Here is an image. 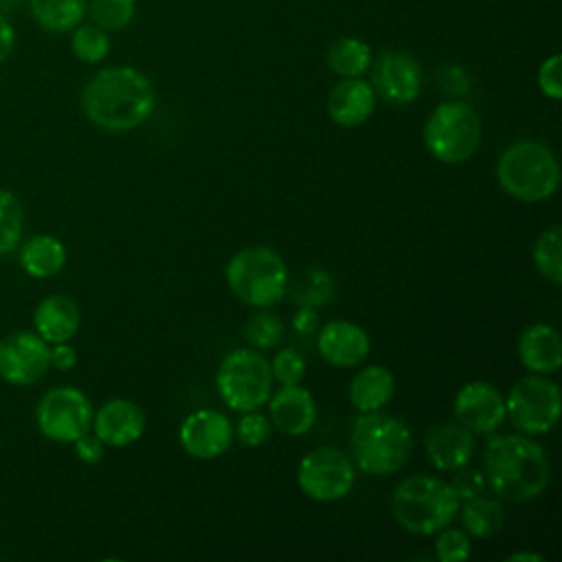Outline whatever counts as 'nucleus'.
<instances>
[{
	"instance_id": "nucleus-1",
	"label": "nucleus",
	"mask_w": 562,
	"mask_h": 562,
	"mask_svg": "<svg viewBox=\"0 0 562 562\" xmlns=\"http://www.w3.org/2000/svg\"><path fill=\"white\" fill-rule=\"evenodd\" d=\"M81 110L92 125L105 132H130L154 114L156 90L143 70L110 66L86 81Z\"/></svg>"
},
{
	"instance_id": "nucleus-2",
	"label": "nucleus",
	"mask_w": 562,
	"mask_h": 562,
	"mask_svg": "<svg viewBox=\"0 0 562 562\" xmlns=\"http://www.w3.org/2000/svg\"><path fill=\"white\" fill-rule=\"evenodd\" d=\"M483 465L492 492L509 503L538 498L551 476L544 448L522 435H490Z\"/></svg>"
},
{
	"instance_id": "nucleus-3",
	"label": "nucleus",
	"mask_w": 562,
	"mask_h": 562,
	"mask_svg": "<svg viewBox=\"0 0 562 562\" xmlns=\"http://www.w3.org/2000/svg\"><path fill=\"white\" fill-rule=\"evenodd\" d=\"M461 501L454 496L450 483L413 474L397 483L391 496V512L395 522L415 536H432L448 527L459 514Z\"/></svg>"
},
{
	"instance_id": "nucleus-4",
	"label": "nucleus",
	"mask_w": 562,
	"mask_h": 562,
	"mask_svg": "<svg viewBox=\"0 0 562 562\" xmlns=\"http://www.w3.org/2000/svg\"><path fill=\"white\" fill-rule=\"evenodd\" d=\"M351 461L367 474L386 476L397 472L413 452L411 428L386 413H362L351 426Z\"/></svg>"
},
{
	"instance_id": "nucleus-5",
	"label": "nucleus",
	"mask_w": 562,
	"mask_h": 562,
	"mask_svg": "<svg viewBox=\"0 0 562 562\" xmlns=\"http://www.w3.org/2000/svg\"><path fill=\"white\" fill-rule=\"evenodd\" d=\"M496 178L509 198L542 202L555 193L560 167L547 145L538 140H516L498 156Z\"/></svg>"
},
{
	"instance_id": "nucleus-6",
	"label": "nucleus",
	"mask_w": 562,
	"mask_h": 562,
	"mask_svg": "<svg viewBox=\"0 0 562 562\" xmlns=\"http://www.w3.org/2000/svg\"><path fill=\"white\" fill-rule=\"evenodd\" d=\"M226 283L250 307L277 303L288 288V268L281 255L268 246H248L226 263Z\"/></svg>"
},
{
	"instance_id": "nucleus-7",
	"label": "nucleus",
	"mask_w": 562,
	"mask_h": 562,
	"mask_svg": "<svg viewBox=\"0 0 562 562\" xmlns=\"http://www.w3.org/2000/svg\"><path fill=\"white\" fill-rule=\"evenodd\" d=\"M481 143V119L465 101L439 103L424 123V145L446 165L465 162Z\"/></svg>"
},
{
	"instance_id": "nucleus-8",
	"label": "nucleus",
	"mask_w": 562,
	"mask_h": 562,
	"mask_svg": "<svg viewBox=\"0 0 562 562\" xmlns=\"http://www.w3.org/2000/svg\"><path fill=\"white\" fill-rule=\"evenodd\" d=\"M272 371L270 362L259 349H233L228 351L215 375L217 393L222 402L237 411H259L272 393Z\"/></svg>"
},
{
	"instance_id": "nucleus-9",
	"label": "nucleus",
	"mask_w": 562,
	"mask_h": 562,
	"mask_svg": "<svg viewBox=\"0 0 562 562\" xmlns=\"http://www.w3.org/2000/svg\"><path fill=\"white\" fill-rule=\"evenodd\" d=\"M560 386L547 375L520 378L505 397V415L525 435L549 432L560 417Z\"/></svg>"
},
{
	"instance_id": "nucleus-10",
	"label": "nucleus",
	"mask_w": 562,
	"mask_h": 562,
	"mask_svg": "<svg viewBox=\"0 0 562 562\" xmlns=\"http://www.w3.org/2000/svg\"><path fill=\"white\" fill-rule=\"evenodd\" d=\"M92 402L77 386L48 389L35 406L40 432L57 443H72L92 426Z\"/></svg>"
},
{
	"instance_id": "nucleus-11",
	"label": "nucleus",
	"mask_w": 562,
	"mask_h": 562,
	"mask_svg": "<svg viewBox=\"0 0 562 562\" xmlns=\"http://www.w3.org/2000/svg\"><path fill=\"white\" fill-rule=\"evenodd\" d=\"M353 481L356 470L351 457L334 446L310 450L296 468V483L301 492L318 503L345 498L351 492Z\"/></svg>"
},
{
	"instance_id": "nucleus-12",
	"label": "nucleus",
	"mask_w": 562,
	"mask_h": 562,
	"mask_svg": "<svg viewBox=\"0 0 562 562\" xmlns=\"http://www.w3.org/2000/svg\"><path fill=\"white\" fill-rule=\"evenodd\" d=\"M48 342L29 329L0 338V378L13 386H26L44 378L50 367Z\"/></svg>"
},
{
	"instance_id": "nucleus-13",
	"label": "nucleus",
	"mask_w": 562,
	"mask_h": 562,
	"mask_svg": "<svg viewBox=\"0 0 562 562\" xmlns=\"http://www.w3.org/2000/svg\"><path fill=\"white\" fill-rule=\"evenodd\" d=\"M178 439L189 457L209 461L231 448L233 426L224 413L215 408H198L182 419Z\"/></svg>"
},
{
	"instance_id": "nucleus-14",
	"label": "nucleus",
	"mask_w": 562,
	"mask_h": 562,
	"mask_svg": "<svg viewBox=\"0 0 562 562\" xmlns=\"http://www.w3.org/2000/svg\"><path fill=\"white\" fill-rule=\"evenodd\" d=\"M371 88L391 103H413L422 92V68L408 53L386 50L373 61Z\"/></svg>"
},
{
	"instance_id": "nucleus-15",
	"label": "nucleus",
	"mask_w": 562,
	"mask_h": 562,
	"mask_svg": "<svg viewBox=\"0 0 562 562\" xmlns=\"http://www.w3.org/2000/svg\"><path fill=\"white\" fill-rule=\"evenodd\" d=\"M454 417L470 432H494L507 417L505 397L492 382H465L454 397Z\"/></svg>"
},
{
	"instance_id": "nucleus-16",
	"label": "nucleus",
	"mask_w": 562,
	"mask_h": 562,
	"mask_svg": "<svg viewBox=\"0 0 562 562\" xmlns=\"http://www.w3.org/2000/svg\"><path fill=\"white\" fill-rule=\"evenodd\" d=\"M90 430L110 448H125L140 439L145 430V413L127 397H114L99 406L92 415Z\"/></svg>"
},
{
	"instance_id": "nucleus-17",
	"label": "nucleus",
	"mask_w": 562,
	"mask_h": 562,
	"mask_svg": "<svg viewBox=\"0 0 562 562\" xmlns=\"http://www.w3.org/2000/svg\"><path fill=\"white\" fill-rule=\"evenodd\" d=\"M316 347L327 364L349 369L367 360L371 340L364 327L351 321H331L318 331Z\"/></svg>"
},
{
	"instance_id": "nucleus-18",
	"label": "nucleus",
	"mask_w": 562,
	"mask_h": 562,
	"mask_svg": "<svg viewBox=\"0 0 562 562\" xmlns=\"http://www.w3.org/2000/svg\"><path fill=\"white\" fill-rule=\"evenodd\" d=\"M270 424L288 437H301L312 430L316 422V402L301 384H281V389L268 397Z\"/></svg>"
},
{
	"instance_id": "nucleus-19",
	"label": "nucleus",
	"mask_w": 562,
	"mask_h": 562,
	"mask_svg": "<svg viewBox=\"0 0 562 562\" xmlns=\"http://www.w3.org/2000/svg\"><path fill=\"white\" fill-rule=\"evenodd\" d=\"M375 110V90L360 77L340 79L327 99V114L340 127L362 125Z\"/></svg>"
},
{
	"instance_id": "nucleus-20",
	"label": "nucleus",
	"mask_w": 562,
	"mask_h": 562,
	"mask_svg": "<svg viewBox=\"0 0 562 562\" xmlns=\"http://www.w3.org/2000/svg\"><path fill=\"white\" fill-rule=\"evenodd\" d=\"M474 454V432H470L459 422H448L432 428L426 437V457L432 468L441 472H452L468 465Z\"/></svg>"
},
{
	"instance_id": "nucleus-21",
	"label": "nucleus",
	"mask_w": 562,
	"mask_h": 562,
	"mask_svg": "<svg viewBox=\"0 0 562 562\" xmlns=\"http://www.w3.org/2000/svg\"><path fill=\"white\" fill-rule=\"evenodd\" d=\"M518 360L531 373H555L562 364V340L558 329L547 323L529 325L518 340Z\"/></svg>"
},
{
	"instance_id": "nucleus-22",
	"label": "nucleus",
	"mask_w": 562,
	"mask_h": 562,
	"mask_svg": "<svg viewBox=\"0 0 562 562\" xmlns=\"http://www.w3.org/2000/svg\"><path fill=\"white\" fill-rule=\"evenodd\" d=\"M79 325V307L66 294H50L42 299L33 312V331L40 334L48 345L72 340Z\"/></svg>"
},
{
	"instance_id": "nucleus-23",
	"label": "nucleus",
	"mask_w": 562,
	"mask_h": 562,
	"mask_svg": "<svg viewBox=\"0 0 562 562\" xmlns=\"http://www.w3.org/2000/svg\"><path fill=\"white\" fill-rule=\"evenodd\" d=\"M395 391L393 373L382 364H369L360 369L349 384L351 406L360 413L380 411L386 406Z\"/></svg>"
},
{
	"instance_id": "nucleus-24",
	"label": "nucleus",
	"mask_w": 562,
	"mask_h": 562,
	"mask_svg": "<svg viewBox=\"0 0 562 562\" xmlns=\"http://www.w3.org/2000/svg\"><path fill=\"white\" fill-rule=\"evenodd\" d=\"M20 266L33 279H48L66 266V246L53 235H33L20 241Z\"/></svg>"
},
{
	"instance_id": "nucleus-25",
	"label": "nucleus",
	"mask_w": 562,
	"mask_h": 562,
	"mask_svg": "<svg viewBox=\"0 0 562 562\" xmlns=\"http://www.w3.org/2000/svg\"><path fill=\"white\" fill-rule=\"evenodd\" d=\"M31 15L48 33H70L88 13V0H29Z\"/></svg>"
},
{
	"instance_id": "nucleus-26",
	"label": "nucleus",
	"mask_w": 562,
	"mask_h": 562,
	"mask_svg": "<svg viewBox=\"0 0 562 562\" xmlns=\"http://www.w3.org/2000/svg\"><path fill=\"white\" fill-rule=\"evenodd\" d=\"M461 512V522L465 527V531L474 538H490L496 536L507 520L505 507L490 496H474L463 501V507L459 505Z\"/></svg>"
},
{
	"instance_id": "nucleus-27",
	"label": "nucleus",
	"mask_w": 562,
	"mask_h": 562,
	"mask_svg": "<svg viewBox=\"0 0 562 562\" xmlns=\"http://www.w3.org/2000/svg\"><path fill=\"white\" fill-rule=\"evenodd\" d=\"M325 61L338 77H362L371 66V48L360 37H340L329 44Z\"/></svg>"
},
{
	"instance_id": "nucleus-28",
	"label": "nucleus",
	"mask_w": 562,
	"mask_h": 562,
	"mask_svg": "<svg viewBox=\"0 0 562 562\" xmlns=\"http://www.w3.org/2000/svg\"><path fill=\"white\" fill-rule=\"evenodd\" d=\"M533 263L538 272L551 281L553 285H560L562 281V231L560 226H551L533 244Z\"/></svg>"
},
{
	"instance_id": "nucleus-29",
	"label": "nucleus",
	"mask_w": 562,
	"mask_h": 562,
	"mask_svg": "<svg viewBox=\"0 0 562 562\" xmlns=\"http://www.w3.org/2000/svg\"><path fill=\"white\" fill-rule=\"evenodd\" d=\"M24 235L22 202L9 189L0 187V257L13 252Z\"/></svg>"
},
{
	"instance_id": "nucleus-30",
	"label": "nucleus",
	"mask_w": 562,
	"mask_h": 562,
	"mask_svg": "<svg viewBox=\"0 0 562 562\" xmlns=\"http://www.w3.org/2000/svg\"><path fill=\"white\" fill-rule=\"evenodd\" d=\"M70 48L72 55L83 64H99L110 53V37L108 31L99 29L97 24H79L70 31Z\"/></svg>"
},
{
	"instance_id": "nucleus-31",
	"label": "nucleus",
	"mask_w": 562,
	"mask_h": 562,
	"mask_svg": "<svg viewBox=\"0 0 562 562\" xmlns=\"http://www.w3.org/2000/svg\"><path fill=\"white\" fill-rule=\"evenodd\" d=\"M136 11V0H88V15L92 24L112 33L125 29Z\"/></svg>"
},
{
	"instance_id": "nucleus-32",
	"label": "nucleus",
	"mask_w": 562,
	"mask_h": 562,
	"mask_svg": "<svg viewBox=\"0 0 562 562\" xmlns=\"http://www.w3.org/2000/svg\"><path fill=\"white\" fill-rule=\"evenodd\" d=\"M244 336L252 349H272L283 336V323L274 312H257L248 318Z\"/></svg>"
},
{
	"instance_id": "nucleus-33",
	"label": "nucleus",
	"mask_w": 562,
	"mask_h": 562,
	"mask_svg": "<svg viewBox=\"0 0 562 562\" xmlns=\"http://www.w3.org/2000/svg\"><path fill=\"white\" fill-rule=\"evenodd\" d=\"M470 553H472V544L463 529H454L448 525L441 531H437L435 555L441 562H463L470 558Z\"/></svg>"
},
{
	"instance_id": "nucleus-34",
	"label": "nucleus",
	"mask_w": 562,
	"mask_h": 562,
	"mask_svg": "<svg viewBox=\"0 0 562 562\" xmlns=\"http://www.w3.org/2000/svg\"><path fill=\"white\" fill-rule=\"evenodd\" d=\"M270 371H272V378L281 384H301L305 375V358L296 349L285 347L274 353L270 362Z\"/></svg>"
},
{
	"instance_id": "nucleus-35",
	"label": "nucleus",
	"mask_w": 562,
	"mask_h": 562,
	"mask_svg": "<svg viewBox=\"0 0 562 562\" xmlns=\"http://www.w3.org/2000/svg\"><path fill=\"white\" fill-rule=\"evenodd\" d=\"M237 439L244 443V446H261L270 439V432H272V424L268 417H263L261 413L257 411H246L239 422H237Z\"/></svg>"
},
{
	"instance_id": "nucleus-36",
	"label": "nucleus",
	"mask_w": 562,
	"mask_h": 562,
	"mask_svg": "<svg viewBox=\"0 0 562 562\" xmlns=\"http://www.w3.org/2000/svg\"><path fill=\"white\" fill-rule=\"evenodd\" d=\"M452 472L454 474L450 479V487H452V492L459 501H468V498H474V496L485 492L487 481H485L483 472H479L474 468H468V465H461Z\"/></svg>"
},
{
	"instance_id": "nucleus-37",
	"label": "nucleus",
	"mask_w": 562,
	"mask_h": 562,
	"mask_svg": "<svg viewBox=\"0 0 562 562\" xmlns=\"http://www.w3.org/2000/svg\"><path fill=\"white\" fill-rule=\"evenodd\" d=\"M562 57L555 53L547 57L538 68V88L544 97L558 101L562 97Z\"/></svg>"
},
{
	"instance_id": "nucleus-38",
	"label": "nucleus",
	"mask_w": 562,
	"mask_h": 562,
	"mask_svg": "<svg viewBox=\"0 0 562 562\" xmlns=\"http://www.w3.org/2000/svg\"><path fill=\"white\" fill-rule=\"evenodd\" d=\"M72 448H75V454L81 463H88V465H94L103 459V452H105V443L92 432H83L81 437H77L72 441Z\"/></svg>"
},
{
	"instance_id": "nucleus-39",
	"label": "nucleus",
	"mask_w": 562,
	"mask_h": 562,
	"mask_svg": "<svg viewBox=\"0 0 562 562\" xmlns=\"http://www.w3.org/2000/svg\"><path fill=\"white\" fill-rule=\"evenodd\" d=\"M48 360H50V367H55L59 371H70L77 364V351L70 345V340L68 342H55L48 351Z\"/></svg>"
},
{
	"instance_id": "nucleus-40",
	"label": "nucleus",
	"mask_w": 562,
	"mask_h": 562,
	"mask_svg": "<svg viewBox=\"0 0 562 562\" xmlns=\"http://www.w3.org/2000/svg\"><path fill=\"white\" fill-rule=\"evenodd\" d=\"M292 327L296 334H314L318 329V314L312 305H301L299 312L292 316Z\"/></svg>"
},
{
	"instance_id": "nucleus-41",
	"label": "nucleus",
	"mask_w": 562,
	"mask_h": 562,
	"mask_svg": "<svg viewBox=\"0 0 562 562\" xmlns=\"http://www.w3.org/2000/svg\"><path fill=\"white\" fill-rule=\"evenodd\" d=\"M13 48H15V29H13L11 22L0 13V64L11 57Z\"/></svg>"
},
{
	"instance_id": "nucleus-42",
	"label": "nucleus",
	"mask_w": 562,
	"mask_h": 562,
	"mask_svg": "<svg viewBox=\"0 0 562 562\" xmlns=\"http://www.w3.org/2000/svg\"><path fill=\"white\" fill-rule=\"evenodd\" d=\"M507 560L512 562H518V560H531V562H542V555L538 553H531V551H518V553H512Z\"/></svg>"
}]
</instances>
